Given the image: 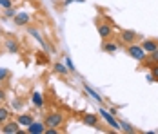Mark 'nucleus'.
<instances>
[{
    "label": "nucleus",
    "instance_id": "nucleus-23",
    "mask_svg": "<svg viewBox=\"0 0 158 134\" xmlns=\"http://www.w3.org/2000/svg\"><path fill=\"white\" fill-rule=\"evenodd\" d=\"M65 65H67V69H69V73H75V71H77V65L73 63V60L69 58V56H65Z\"/></svg>",
    "mask_w": 158,
    "mask_h": 134
},
{
    "label": "nucleus",
    "instance_id": "nucleus-15",
    "mask_svg": "<svg viewBox=\"0 0 158 134\" xmlns=\"http://www.w3.org/2000/svg\"><path fill=\"white\" fill-rule=\"evenodd\" d=\"M31 102H33V105H35L36 109H42V107H44V96H42L38 91H35L33 96H31Z\"/></svg>",
    "mask_w": 158,
    "mask_h": 134
},
{
    "label": "nucleus",
    "instance_id": "nucleus-7",
    "mask_svg": "<svg viewBox=\"0 0 158 134\" xmlns=\"http://www.w3.org/2000/svg\"><path fill=\"white\" fill-rule=\"evenodd\" d=\"M18 129H20V125H18V121H6V123H2L0 125V132H4V134H16L18 132Z\"/></svg>",
    "mask_w": 158,
    "mask_h": 134
},
{
    "label": "nucleus",
    "instance_id": "nucleus-20",
    "mask_svg": "<svg viewBox=\"0 0 158 134\" xmlns=\"http://www.w3.org/2000/svg\"><path fill=\"white\" fill-rule=\"evenodd\" d=\"M9 75H11V73H9L7 67H0V83H4V82L9 78Z\"/></svg>",
    "mask_w": 158,
    "mask_h": 134
},
{
    "label": "nucleus",
    "instance_id": "nucleus-16",
    "mask_svg": "<svg viewBox=\"0 0 158 134\" xmlns=\"http://www.w3.org/2000/svg\"><path fill=\"white\" fill-rule=\"evenodd\" d=\"M53 69H55V73H56V75H62V76H65L67 73H69V69H67V65H65V63H60V62H56Z\"/></svg>",
    "mask_w": 158,
    "mask_h": 134
},
{
    "label": "nucleus",
    "instance_id": "nucleus-13",
    "mask_svg": "<svg viewBox=\"0 0 158 134\" xmlns=\"http://www.w3.org/2000/svg\"><path fill=\"white\" fill-rule=\"evenodd\" d=\"M82 89H84V92H85V94H89V96H91L95 102H98V104H102V102H104V98H102V96H100V94H98V92H96V91L91 87V85L84 83V85H82Z\"/></svg>",
    "mask_w": 158,
    "mask_h": 134
},
{
    "label": "nucleus",
    "instance_id": "nucleus-21",
    "mask_svg": "<svg viewBox=\"0 0 158 134\" xmlns=\"http://www.w3.org/2000/svg\"><path fill=\"white\" fill-rule=\"evenodd\" d=\"M147 62L153 65V63H158V49L153 51V53H147Z\"/></svg>",
    "mask_w": 158,
    "mask_h": 134
},
{
    "label": "nucleus",
    "instance_id": "nucleus-8",
    "mask_svg": "<svg viewBox=\"0 0 158 134\" xmlns=\"http://www.w3.org/2000/svg\"><path fill=\"white\" fill-rule=\"evenodd\" d=\"M82 123H84V125H87V127H95V129H100L98 114H95V112H87V114H84V118H82Z\"/></svg>",
    "mask_w": 158,
    "mask_h": 134
},
{
    "label": "nucleus",
    "instance_id": "nucleus-2",
    "mask_svg": "<svg viewBox=\"0 0 158 134\" xmlns=\"http://www.w3.org/2000/svg\"><path fill=\"white\" fill-rule=\"evenodd\" d=\"M65 118H64V112H49L46 120H44V123H46V127H55V129H58V127H62Z\"/></svg>",
    "mask_w": 158,
    "mask_h": 134
},
{
    "label": "nucleus",
    "instance_id": "nucleus-24",
    "mask_svg": "<svg viewBox=\"0 0 158 134\" xmlns=\"http://www.w3.org/2000/svg\"><path fill=\"white\" fill-rule=\"evenodd\" d=\"M149 73H151V75L155 76V80L158 82V63H153V65L149 67Z\"/></svg>",
    "mask_w": 158,
    "mask_h": 134
},
{
    "label": "nucleus",
    "instance_id": "nucleus-22",
    "mask_svg": "<svg viewBox=\"0 0 158 134\" xmlns=\"http://www.w3.org/2000/svg\"><path fill=\"white\" fill-rule=\"evenodd\" d=\"M2 13H4V16H6V18H13V16L16 15V9L13 7V6H11V7H6Z\"/></svg>",
    "mask_w": 158,
    "mask_h": 134
},
{
    "label": "nucleus",
    "instance_id": "nucleus-1",
    "mask_svg": "<svg viewBox=\"0 0 158 134\" xmlns=\"http://www.w3.org/2000/svg\"><path fill=\"white\" fill-rule=\"evenodd\" d=\"M98 116L104 120V121H106V123H107L109 127H113L114 131H120V121L116 120V116H114V114H111L107 109L100 107V109H98Z\"/></svg>",
    "mask_w": 158,
    "mask_h": 134
},
{
    "label": "nucleus",
    "instance_id": "nucleus-10",
    "mask_svg": "<svg viewBox=\"0 0 158 134\" xmlns=\"http://www.w3.org/2000/svg\"><path fill=\"white\" fill-rule=\"evenodd\" d=\"M26 131H27V134H44L46 123H44V121H33V123H29V125L26 127Z\"/></svg>",
    "mask_w": 158,
    "mask_h": 134
},
{
    "label": "nucleus",
    "instance_id": "nucleus-25",
    "mask_svg": "<svg viewBox=\"0 0 158 134\" xmlns=\"http://www.w3.org/2000/svg\"><path fill=\"white\" fill-rule=\"evenodd\" d=\"M13 6V0H0V7L6 9V7H11Z\"/></svg>",
    "mask_w": 158,
    "mask_h": 134
},
{
    "label": "nucleus",
    "instance_id": "nucleus-17",
    "mask_svg": "<svg viewBox=\"0 0 158 134\" xmlns=\"http://www.w3.org/2000/svg\"><path fill=\"white\" fill-rule=\"evenodd\" d=\"M120 131H122V132H127V134H135L136 132V129H135L129 121H120Z\"/></svg>",
    "mask_w": 158,
    "mask_h": 134
},
{
    "label": "nucleus",
    "instance_id": "nucleus-4",
    "mask_svg": "<svg viewBox=\"0 0 158 134\" xmlns=\"http://www.w3.org/2000/svg\"><path fill=\"white\" fill-rule=\"evenodd\" d=\"M27 33H29L31 36H35V40H36L38 44L44 47V51H48V53H53V47H51V45L46 42V40H44V36L40 35V31L36 29V27H31V26H27Z\"/></svg>",
    "mask_w": 158,
    "mask_h": 134
},
{
    "label": "nucleus",
    "instance_id": "nucleus-28",
    "mask_svg": "<svg viewBox=\"0 0 158 134\" xmlns=\"http://www.w3.org/2000/svg\"><path fill=\"white\" fill-rule=\"evenodd\" d=\"M73 2H77V0H64V6H71Z\"/></svg>",
    "mask_w": 158,
    "mask_h": 134
},
{
    "label": "nucleus",
    "instance_id": "nucleus-14",
    "mask_svg": "<svg viewBox=\"0 0 158 134\" xmlns=\"http://www.w3.org/2000/svg\"><path fill=\"white\" fill-rule=\"evenodd\" d=\"M16 121H18V125H20V127H27V125L33 123L35 120H33V116L29 114V112H20V114L16 116Z\"/></svg>",
    "mask_w": 158,
    "mask_h": 134
},
{
    "label": "nucleus",
    "instance_id": "nucleus-6",
    "mask_svg": "<svg viewBox=\"0 0 158 134\" xmlns=\"http://www.w3.org/2000/svg\"><path fill=\"white\" fill-rule=\"evenodd\" d=\"M96 31H98V35H100L102 40H107V38H111V35H113V26L107 24V22H98L96 24Z\"/></svg>",
    "mask_w": 158,
    "mask_h": 134
},
{
    "label": "nucleus",
    "instance_id": "nucleus-9",
    "mask_svg": "<svg viewBox=\"0 0 158 134\" xmlns=\"http://www.w3.org/2000/svg\"><path fill=\"white\" fill-rule=\"evenodd\" d=\"M135 40H136V31H133V29H124L122 33H120V42L122 44H135Z\"/></svg>",
    "mask_w": 158,
    "mask_h": 134
},
{
    "label": "nucleus",
    "instance_id": "nucleus-26",
    "mask_svg": "<svg viewBox=\"0 0 158 134\" xmlns=\"http://www.w3.org/2000/svg\"><path fill=\"white\" fill-rule=\"evenodd\" d=\"M13 109H16V111H18V109H20V107H22V102H20V100H13Z\"/></svg>",
    "mask_w": 158,
    "mask_h": 134
},
{
    "label": "nucleus",
    "instance_id": "nucleus-19",
    "mask_svg": "<svg viewBox=\"0 0 158 134\" xmlns=\"http://www.w3.org/2000/svg\"><path fill=\"white\" fill-rule=\"evenodd\" d=\"M102 49H104L106 53H114V51H118V44H114V42H106V44L102 45Z\"/></svg>",
    "mask_w": 158,
    "mask_h": 134
},
{
    "label": "nucleus",
    "instance_id": "nucleus-27",
    "mask_svg": "<svg viewBox=\"0 0 158 134\" xmlns=\"http://www.w3.org/2000/svg\"><path fill=\"white\" fill-rule=\"evenodd\" d=\"M147 82H151V83H153V82H156V80H155V76L151 75V73L147 75Z\"/></svg>",
    "mask_w": 158,
    "mask_h": 134
},
{
    "label": "nucleus",
    "instance_id": "nucleus-18",
    "mask_svg": "<svg viewBox=\"0 0 158 134\" xmlns=\"http://www.w3.org/2000/svg\"><path fill=\"white\" fill-rule=\"evenodd\" d=\"M9 116H11L9 109H7V107H0V125H2V123H6V121L9 120Z\"/></svg>",
    "mask_w": 158,
    "mask_h": 134
},
{
    "label": "nucleus",
    "instance_id": "nucleus-29",
    "mask_svg": "<svg viewBox=\"0 0 158 134\" xmlns=\"http://www.w3.org/2000/svg\"><path fill=\"white\" fill-rule=\"evenodd\" d=\"M0 100H6V92L0 89Z\"/></svg>",
    "mask_w": 158,
    "mask_h": 134
},
{
    "label": "nucleus",
    "instance_id": "nucleus-11",
    "mask_svg": "<svg viewBox=\"0 0 158 134\" xmlns=\"http://www.w3.org/2000/svg\"><path fill=\"white\" fill-rule=\"evenodd\" d=\"M4 47H6V51H7L9 55H18V51H20L18 42L13 40V38H6V40H4Z\"/></svg>",
    "mask_w": 158,
    "mask_h": 134
},
{
    "label": "nucleus",
    "instance_id": "nucleus-5",
    "mask_svg": "<svg viewBox=\"0 0 158 134\" xmlns=\"http://www.w3.org/2000/svg\"><path fill=\"white\" fill-rule=\"evenodd\" d=\"M13 22H15V26H18V27L29 26V22H31V15H29L27 11H16V15L13 16Z\"/></svg>",
    "mask_w": 158,
    "mask_h": 134
},
{
    "label": "nucleus",
    "instance_id": "nucleus-12",
    "mask_svg": "<svg viewBox=\"0 0 158 134\" xmlns=\"http://www.w3.org/2000/svg\"><path fill=\"white\" fill-rule=\"evenodd\" d=\"M140 45H142V49L145 51V53H153V51L158 49V40L156 38H145Z\"/></svg>",
    "mask_w": 158,
    "mask_h": 134
},
{
    "label": "nucleus",
    "instance_id": "nucleus-3",
    "mask_svg": "<svg viewBox=\"0 0 158 134\" xmlns=\"http://www.w3.org/2000/svg\"><path fill=\"white\" fill-rule=\"evenodd\" d=\"M126 53L133 60H136V62H143V60H145V55H147L142 49V45H138V44H129L127 49H126Z\"/></svg>",
    "mask_w": 158,
    "mask_h": 134
}]
</instances>
